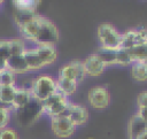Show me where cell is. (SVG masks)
Instances as JSON below:
<instances>
[{
  "label": "cell",
  "mask_w": 147,
  "mask_h": 139,
  "mask_svg": "<svg viewBox=\"0 0 147 139\" xmlns=\"http://www.w3.org/2000/svg\"><path fill=\"white\" fill-rule=\"evenodd\" d=\"M59 37L60 32L57 26L49 18L39 16V31L34 43L38 46H55Z\"/></svg>",
  "instance_id": "6da1fadb"
},
{
  "label": "cell",
  "mask_w": 147,
  "mask_h": 139,
  "mask_svg": "<svg viewBox=\"0 0 147 139\" xmlns=\"http://www.w3.org/2000/svg\"><path fill=\"white\" fill-rule=\"evenodd\" d=\"M41 114H44L42 102L32 96L24 107L17 109V122L23 126H29L33 124Z\"/></svg>",
  "instance_id": "7a4b0ae2"
},
{
  "label": "cell",
  "mask_w": 147,
  "mask_h": 139,
  "mask_svg": "<svg viewBox=\"0 0 147 139\" xmlns=\"http://www.w3.org/2000/svg\"><path fill=\"white\" fill-rule=\"evenodd\" d=\"M98 39L102 48L119 49L122 43V34L109 23H102L96 30Z\"/></svg>",
  "instance_id": "3957f363"
},
{
  "label": "cell",
  "mask_w": 147,
  "mask_h": 139,
  "mask_svg": "<svg viewBox=\"0 0 147 139\" xmlns=\"http://www.w3.org/2000/svg\"><path fill=\"white\" fill-rule=\"evenodd\" d=\"M30 91L34 99L44 102L46 99H48L57 91V87H56V83L51 76L40 75L33 82Z\"/></svg>",
  "instance_id": "277c9868"
},
{
  "label": "cell",
  "mask_w": 147,
  "mask_h": 139,
  "mask_svg": "<svg viewBox=\"0 0 147 139\" xmlns=\"http://www.w3.org/2000/svg\"><path fill=\"white\" fill-rule=\"evenodd\" d=\"M69 106V101L65 95L56 91L53 95H51L48 99H46L42 102L44 113L49 115L52 117H56L60 115H64Z\"/></svg>",
  "instance_id": "5b68a950"
},
{
  "label": "cell",
  "mask_w": 147,
  "mask_h": 139,
  "mask_svg": "<svg viewBox=\"0 0 147 139\" xmlns=\"http://www.w3.org/2000/svg\"><path fill=\"white\" fill-rule=\"evenodd\" d=\"M85 76H86V72H85L84 63L78 60H75L64 64L59 71V78L72 79L77 82V84L83 82Z\"/></svg>",
  "instance_id": "8992f818"
},
{
  "label": "cell",
  "mask_w": 147,
  "mask_h": 139,
  "mask_svg": "<svg viewBox=\"0 0 147 139\" xmlns=\"http://www.w3.org/2000/svg\"><path fill=\"white\" fill-rule=\"evenodd\" d=\"M51 128L53 133L60 138H68L74 134L76 126L65 115H60L51 118Z\"/></svg>",
  "instance_id": "52a82bcc"
},
{
  "label": "cell",
  "mask_w": 147,
  "mask_h": 139,
  "mask_svg": "<svg viewBox=\"0 0 147 139\" xmlns=\"http://www.w3.org/2000/svg\"><path fill=\"white\" fill-rule=\"evenodd\" d=\"M87 99L90 105L96 109H105L110 103V94L108 90L102 86H94L90 88Z\"/></svg>",
  "instance_id": "ba28073f"
},
{
  "label": "cell",
  "mask_w": 147,
  "mask_h": 139,
  "mask_svg": "<svg viewBox=\"0 0 147 139\" xmlns=\"http://www.w3.org/2000/svg\"><path fill=\"white\" fill-rule=\"evenodd\" d=\"M64 115L69 117V119L72 122V124L75 126L83 125L88 119V111H87V109L84 106L71 103V102H69L68 109H67Z\"/></svg>",
  "instance_id": "9c48e42d"
},
{
  "label": "cell",
  "mask_w": 147,
  "mask_h": 139,
  "mask_svg": "<svg viewBox=\"0 0 147 139\" xmlns=\"http://www.w3.org/2000/svg\"><path fill=\"white\" fill-rule=\"evenodd\" d=\"M83 63H84V68H85L86 75L92 76V77L100 76V75L103 72L105 67H106V65L102 63V61L98 57V55H96L95 53L88 55L87 59H86Z\"/></svg>",
  "instance_id": "30bf717a"
},
{
  "label": "cell",
  "mask_w": 147,
  "mask_h": 139,
  "mask_svg": "<svg viewBox=\"0 0 147 139\" xmlns=\"http://www.w3.org/2000/svg\"><path fill=\"white\" fill-rule=\"evenodd\" d=\"M39 16L40 15H38L36 18H33V20H31L26 23H23V24L18 25L20 32H21V34L23 36L24 39L34 43V40L37 38V34H38V31H39Z\"/></svg>",
  "instance_id": "8fae6325"
},
{
  "label": "cell",
  "mask_w": 147,
  "mask_h": 139,
  "mask_svg": "<svg viewBox=\"0 0 147 139\" xmlns=\"http://www.w3.org/2000/svg\"><path fill=\"white\" fill-rule=\"evenodd\" d=\"M6 69L10 70L14 75L15 74H25V72L30 71V68H29L25 59L23 57V54L10 56L6 61Z\"/></svg>",
  "instance_id": "7c38bea8"
},
{
  "label": "cell",
  "mask_w": 147,
  "mask_h": 139,
  "mask_svg": "<svg viewBox=\"0 0 147 139\" xmlns=\"http://www.w3.org/2000/svg\"><path fill=\"white\" fill-rule=\"evenodd\" d=\"M15 14L21 15H38L37 8L39 5V1L34 0H15L13 1Z\"/></svg>",
  "instance_id": "4fadbf2b"
},
{
  "label": "cell",
  "mask_w": 147,
  "mask_h": 139,
  "mask_svg": "<svg viewBox=\"0 0 147 139\" xmlns=\"http://www.w3.org/2000/svg\"><path fill=\"white\" fill-rule=\"evenodd\" d=\"M147 132V122L142 119L138 114L134 115L129 123V137L130 139H137L140 134Z\"/></svg>",
  "instance_id": "5bb4252c"
},
{
  "label": "cell",
  "mask_w": 147,
  "mask_h": 139,
  "mask_svg": "<svg viewBox=\"0 0 147 139\" xmlns=\"http://www.w3.org/2000/svg\"><path fill=\"white\" fill-rule=\"evenodd\" d=\"M36 49H37L44 65L54 63L55 60L57 59V52L54 46H38Z\"/></svg>",
  "instance_id": "9a60e30c"
},
{
  "label": "cell",
  "mask_w": 147,
  "mask_h": 139,
  "mask_svg": "<svg viewBox=\"0 0 147 139\" xmlns=\"http://www.w3.org/2000/svg\"><path fill=\"white\" fill-rule=\"evenodd\" d=\"M23 57L25 59L30 70H39L42 67H45L36 48H33V49H25L24 53H23Z\"/></svg>",
  "instance_id": "2e32d148"
},
{
  "label": "cell",
  "mask_w": 147,
  "mask_h": 139,
  "mask_svg": "<svg viewBox=\"0 0 147 139\" xmlns=\"http://www.w3.org/2000/svg\"><path fill=\"white\" fill-rule=\"evenodd\" d=\"M31 98H32V94H31V91H30V90L16 88L15 96H14V101H13V103H11V107L17 110V109L24 107V106L30 101Z\"/></svg>",
  "instance_id": "e0dca14e"
},
{
  "label": "cell",
  "mask_w": 147,
  "mask_h": 139,
  "mask_svg": "<svg viewBox=\"0 0 147 139\" xmlns=\"http://www.w3.org/2000/svg\"><path fill=\"white\" fill-rule=\"evenodd\" d=\"M77 85H78L77 82H75L72 79H67V78H59L56 82L57 91L65 96L74 94L76 92Z\"/></svg>",
  "instance_id": "ac0fdd59"
},
{
  "label": "cell",
  "mask_w": 147,
  "mask_h": 139,
  "mask_svg": "<svg viewBox=\"0 0 147 139\" xmlns=\"http://www.w3.org/2000/svg\"><path fill=\"white\" fill-rule=\"evenodd\" d=\"M117 51L118 49H107V48H100L96 51L98 57L102 61L105 65L108 64H117Z\"/></svg>",
  "instance_id": "d6986e66"
},
{
  "label": "cell",
  "mask_w": 147,
  "mask_h": 139,
  "mask_svg": "<svg viewBox=\"0 0 147 139\" xmlns=\"http://www.w3.org/2000/svg\"><path fill=\"white\" fill-rule=\"evenodd\" d=\"M15 92H16L15 86H0V103L11 107Z\"/></svg>",
  "instance_id": "ffe728a7"
},
{
  "label": "cell",
  "mask_w": 147,
  "mask_h": 139,
  "mask_svg": "<svg viewBox=\"0 0 147 139\" xmlns=\"http://www.w3.org/2000/svg\"><path fill=\"white\" fill-rule=\"evenodd\" d=\"M132 76L138 82H144L147 79V67L141 61L132 62Z\"/></svg>",
  "instance_id": "44dd1931"
},
{
  "label": "cell",
  "mask_w": 147,
  "mask_h": 139,
  "mask_svg": "<svg viewBox=\"0 0 147 139\" xmlns=\"http://www.w3.org/2000/svg\"><path fill=\"white\" fill-rule=\"evenodd\" d=\"M132 62L133 61H142L147 57V44L145 45H136L131 49L127 51Z\"/></svg>",
  "instance_id": "7402d4cb"
},
{
  "label": "cell",
  "mask_w": 147,
  "mask_h": 139,
  "mask_svg": "<svg viewBox=\"0 0 147 139\" xmlns=\"http://www.w3.org/2000/svg\"><path fill=\"white\" fill-rule=\"evenodd\" d=\"M9 48H10V56L22 55L25 51L24 41L22 39H9Z\"/></svg>",
  "instance_id": "603a6c76"
},
{
  "label": "cell",
  "mask_w": 147,
  "mask_h": 139,
  "mask_svg": "<svg viewBox=\"0 0 147 139\" xmlns=\"http://www.w3.org/2000/svg\"><path fill=\"white\" fill-rule=\"evenodd\" d=\"M134 46V31L130 30L122 34V43H121V49L129 51Z\"/></svg>",
  "instance_id": "cb8c5ba5"
},
{
  "label": "cell",
  "mask_w": 147,
  "mask_h": 139,
  "mask_svg": "<svg viewBox=\"0 0 147 139\" xmlns=\"http://www.w3.org/2000/svg\"><path fill=\"white\" fill-rule=\"evenodd\" d=\"M14 84H15L14 74L8 69L1 70L0 71V86H14Z\"/></svg>",
  "instance_id": "d4e9b609"
},
{
  "label": "cell",
  "mask_w": 147,
  "mask_h": 139,
  "mask_svg": "<svg viewBox=\"0 0 147 139\" xmlns=\"http://www.w3.org/2000/svg\"><path fill=\"white\" fill-rule=\"evenodd\" d=\"M10 119V107L0 103V130H3Z\"/></svg>",
  "instance_id": "484cf974"
},
{
  "label": "cell",
  "mask_w": 147,
  "mask_h": 139,
  "mask_svg": "<svg viewBox=\"0 0 147 139\" xmlns=\"http://www.w3.org/2000/svg\"><path fill=\"white\" fill-rule=\"evenodd\" d=\"M133 31H134V46L147 44V30L138 29V30H133Z\"/></svg>",
  "instance_id": "4316f807"
},
{
  "label": "cell",
  "mask_w": 147,
  "mask_h": 139,
  "mask_svg": "<svg viewBox=\"0 0 147 139\" xmlns=\"http://www.w3.org/2000/svg\"><path fill=\"white\" fill-rule=\"evenodd\" d=\"M132 63V60L127 53V51L124 49H118L117 51V64H122V65H127Z\"/></svg>",
  "instance_id": "83f0119b"
},
{
  "label": "cell",
  "mask_w": 147,
  "mask_h": 139,
  "mask_svg": "<svg viewBox=\"0 0 147 139\" xmlns=\"http://www.w3.org/2000/svg\"><path fill=\"white\" fill-rule=\"evenodd\" d=\"M0 57L7 61L10 57V48H9V39L0 40Z\"/></svg>",
  "instance_id": "f1b7e54d"
},
{
  "label": "cell",
  "mask_w": 147,
  "mask_h": 139,
  "mask_svg": "<svg viewBox=\"0 0 147 139\" xmlns=\"http://www.w3.org/2000/svg\"><path fill=\"white\" fill-rule=\"evenodd\" d=\"M0 139H20V138L14 129L5 128L3 130H0Z\"/></svg>",
  "instance_id": "f546056e"
},
{
  "label": "cell",
  "mask_w": 147,
  "mask_h": 139,
  "mask_svg": "<svg viewBox=\"0 0 147 139\" xmlns=\"http://www.w3.org/2000/svg\"><path fill=\"white\" fill-rule=\"evenodd\" d=\"M137 102H138V107H140V106H147V92L140 93L138 95Z\"/></svg>",
  "instance_id": "4dcf8cb0"
},
{
  "label": "cell",
  "mask_w": 147,
  "mask_h": 139,
  "mask_svg": "<svg viewBox=\"0 0 147 139\" xmlns=\"http://www.w3.org/2000/svg\"><path fill=\"white\" fill-rule=\"evenodd\" d=\"M138 115L147 122V106H140L138 110Z\"/></svg>",
  "instance_id": "1f68e13d"
},
{
  "label": "cell",
  "mask_w": 147,
  "mask_h": 139,
  "mask_svg": "<svg viewBox=\"0 0 147 139\" xmlns=\"http://www.w3.org/2000/svg\"><path fill=\"white\" fill-rule=\"evenodd\" d=\"M3 69H6V61L0 57V71L3 70Z\"/></svg>",
  "instance_id": "d6a6232c"
},
{
  "label": "cell",
  "mask_w": 147,
  "mask_h": 139,
  "mask_svg": "<svg viewBox=\"0 0 147 139\" xmlns=\"http://www.w3.org/2000/svg\"><path fill=\"white\" fill-rule=\"evenodd\" d=\"M137 139H147V132H145V133H142V134H140Z\"/></svg>",
  "instance_id": "836d02e7"
},
{
  "label": "cell",
  "mask_w": 147,
  "mask_h": 139,
  "mask_svg": "<svg viewBox=\"0 0 147 139\" xmlns=\"http://www.w3.org/2000/svg\"><path fill=\"white\" fill-rule=\"evenodd\" d=\"M141 62H142V63H144V64H145V65H146V67H147V57H146V59H145V60H142V61H141Z\"/></svg>",
  "instance_id": "e575fe53"
},
{
  "label": "cell",
  "mask_w": 147,
  "mask_h": 139,
  "mask_svg": "<svg viewBox=\"0 0 147 139\" xmlns=\"http://www.w3.org/2000/svg\"><path fill=\"white\" fill-rule=\"evenodd\" d=\"M1 3H2V1H1V0H0V7H1Z\"/></svg>",
  "instance_id": "d590c367"
}]
</instances>
